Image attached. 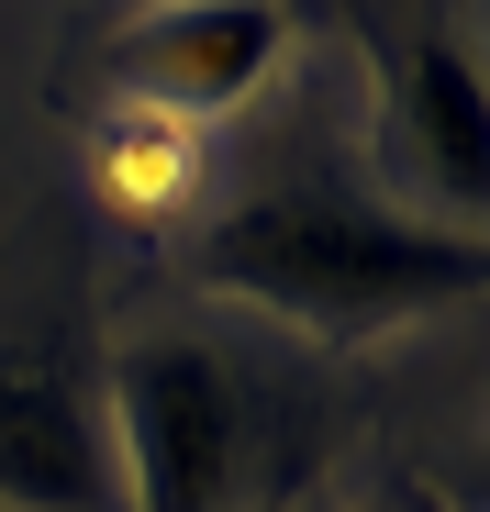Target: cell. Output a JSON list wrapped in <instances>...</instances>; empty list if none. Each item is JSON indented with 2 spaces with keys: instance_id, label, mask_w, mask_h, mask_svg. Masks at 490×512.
<instances>
[{
  "instance_id": "3957f363",
  "label": "cell",
  "mask_w": 490,
  "mask_h": 512,
  "mask_svg": "<svg viewBox=\"0 0 490 512\" xmlns=\"http://www.w3.org/2000/svg\"><path fill=\"white\" fill-rule=\"evenodd\" d=\"M279 56H290L279 0H156V12H134L101 45V78L168 123H223L234 101L268 90Z\"/></svg>"
},
{
  "instance_id": "6da1fadb",
  "label": "cell",
  "mask_w": 490,
  "mask_h": 512,
  "mask_svg": "<svg viewBox=\"0 0 490 512\" xmlns=\"http://www.w3.org/2000/svg\"><path fill=\"white\" fill-rule=\"evenodd\" d=\"M190 279L301 334H390V323L479 301L490 256L468 223L390 212L346 179H268L190 234Z\"/></svg>"
},
{
  "instance_id": "277c9868",
  "label": "cell",
  "mask_w": 490,
  "mask_h": 512,
  "mask_svg": "<svg viewBox=\"0 0 490 512\" xmlns=\"http://www.w3.org/2000/svg\"><path fill=\"white\" fill-rule=\"evenodd\" d=\"M0 512H123L101 368H78L67 346L0 357Z\"/></svg>"
},
{
  "instance_id": "7a4b0ae2",
  "label": "cell",
  "mask_w": 490,
  "mask_h": 512,
  "mask_svg": "<svg viewBox=\"0 0 490 512\" xmlns=\"http://www.w3.org/2000/svg\"><path fill=\"white\" fill-rule=\"evenodd\" d=\"M123 512H234L245 479V390L201 334H134L101 368Z\"/></svg>"
},
{
  "instance_id": "5b68a950",
  "label": "cell",
  "mask_w": 490,
  "mask_h": 512,
  "mask_svg": "<svg viewBox=\"0 0 490 512\" xmlns=\"http://www.w3.org/2000/svg\"><path fill=\"white\" fill-rule=\"evenodd\" d=\"M401 145H413L435 212L479 234V190H490V78H479V56L457 34H413V56H401Z\"/></svg>"
}]
</instances>
